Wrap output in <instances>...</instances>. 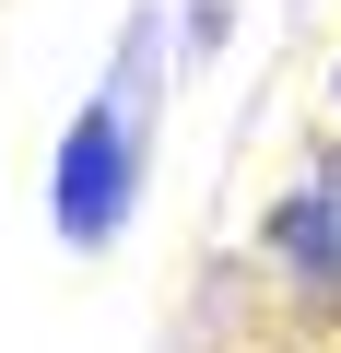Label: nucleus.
Returning <instances> with one entry per match:
<instances>
[{"instance_id":"f257e3e1","label":"nucleus","mask_w":341,"mask_h":353,"mask_svg":"<svg viewBox=\"0 0 341 353\" xmlns=\"http://www.w3.org/2000/svg\"><path fill=\"white\" fill-rule=\"evenodd\" d=\"M130 201H141V106L94 94L71 118V141H59V236L71 248H118Z\"/></svg>"},{"instance_id":"f03ea898","label":"nucleus","mask_w":341,"mask_h":353,"mask_svg":"<svg viewBox=\"0 0 341 353\" xmlns=\"http://www.w3.org/2000/svg\"><path fill=\"white\" fill-rule=\"evenodd\" d=\"M271 259H282L294 283H329V294H341V153L306 165L294 189L271 201Z\"/></svg>"}]
</instances>
